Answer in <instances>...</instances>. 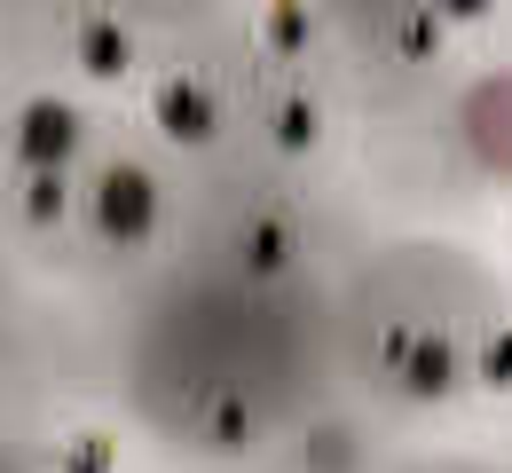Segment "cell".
Wrapping results in <instances>:
<instances>
[{
	"mask_svg": "<svg viewBox=\"0 0 512 473\" xmlns=\"http://www.w3.org/2000/svg\"><path fill=\"white\" fill-rule=\"evenodd\" d=\"M103 229H111V237H142V229H150V182H142L134 166H119V174L103 182Z\"/></svg>",
	"mask_w": 512,
	"mask_h": 473,
	"instance_id": "cell-1",
	"label": "cell"
},
{
	"mask_svg": "<svg viewBox=\"0 0 512 473\" xmlns=\"http://www.w3.org/2000/svg\"><path fill=\"white\" fill-rule=\"evenodd\" d=\"M56 150H71V111L32 103V158H56Z\"/></svg>",
	"mask_w": 512,
	"mask_h": 473,
	"instance_id": "cell-3",
	"label": "cell"
},
{
	"mask_svg": "<svg viewBox=\"0 0 512 473\" xmlns=\"http://www.w3.org/2000/svg\"><path fill=\"white\" fill-rule=\"evenodd\" d=\"M166 127L174 135H213V103L197 87H166Z\"/></svg>",
	"mask_w": 512,
	"mask_h": 473,
	"instance_id": "cell-2",
	"label": "cell"
}]
</instances>
